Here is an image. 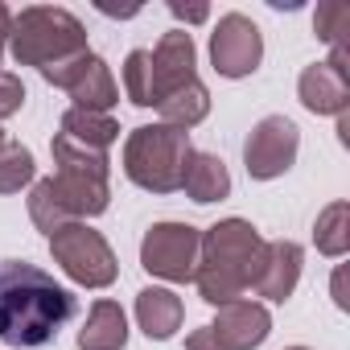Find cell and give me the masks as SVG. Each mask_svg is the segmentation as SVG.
I'll list each match as a JSON object with an SVG mask.
<instances>
[{
	"instance_id": "5",
	"label": "cell",
	"mask_w": 350,
	"mask_h": 350,
	"mask_svg": "<svg viewBox=\"0 0 350 350\" xmlns=\"http://www.w3.org/2000/svg\"><path fill=\"white\" fill-rule=\"evenodd\" d=\"M190 152H194L190 132L169 124H144V128H132L124 144V173L148 194H173L182 190Z\"/></svg>"
},
{
	"instance_id": "25",
	"label": "cell",
	"mask_w": 350,
	"mask_h": 350,
	"mask_svg": "<svg viewBox=\"0 0 350 350\" xmlns=\"http://www.w3.org/2000/svg\"><path fill=\"white\" fill-rule=\"evenodd\" d=\"M186 350H227V346L215 338V329H211V325H198V329L186 338Z\"/></svg>"
},
{
	"instance_id": "4",
	"label": "cell",
	"mask_w": 350,
	"mask_h": 350,
	"mask_svg": "<svg viewBox=\"0 0 350 350\" xmlns=\"http://www.w3.org/2000/svg\"><path fill=\"white\" fill-rule=\"evenodd\" d=\"M9 50L21 66H58L75 54L87 50V29L75 13L54 9V5H29L21 13H13V29H9Z\"/></svg>"
},
{
	"instance_id": "16",
	"label": "cell",
	"mask_w": 350,
	"mask_h": 350,
	"mask_svg": "<svg viewBox=\"0 0 350 350\" xmlns=\"http://www.w3.org/2000/svg\"><path fill=\"white\" fill-rule=\"evenodd\" d=\"M182 317H186V309H182L178 293H169V288L136 293V321L148 338H157V342L173 338V329H182Z\"/></svg>"
},
{
	"instance_id": "2",
	"label": "cell",
	"mask_w": 350,
	"mask_h": 350,
	"mask_svg": "<svg viewBox=\"0 0 350 350\" xmlns=\"http://www.w3.org/2000/svg\"><path fill=\"white\" fill-rule=\"evenodd\" d=\"M75 309H79L75 293L62 288L38 264L29 260L0 264V342L21 350L46 346L75 317Z\"/></svg>"
},
{
	"instance_id": "9",
	"label": "cell",
	"mask_w": 350,
	"mask_h": 350,
	"mask_svg": "<svg viewBox=\"0 0 350 350\" xmlns=\"http://www.w3.org/2000/svg\"><path fill=\"white\" fill-rule=\"evenodd\" d=\"M297 148H301V128L288 116H264L243 144V165L256 182H272L293 169Z\"/></svg>"
},
{
	"instance_id": "20",
	"label": "cell",
	"mask_w": 350,
	"mask_h": 350,
	"mask_svg": "<svg viewBox=\"0 0 350 350\" xmlns=\"http://www.w3.org/2000/svg\"><path fill=\"white\" fill-rule=\"evenodd\" d=\"M313 243H317V252L321 256H346L350 252V202H329L321 215H317V223H313Z\"/></svg>"
},
{
	"instance_id": "21",
	"label": "cell",
	"mask_w": 350,
	"mask_h": 350,
	"mask_svg": "<svg viewBox=\"0 0 350 350\" xmlns=\"http://www.w3.org/2000/svg\"><path fill=\"white\" fill-rule=\"evenodd\" d=\"M33 152L17 140H0V194H21V186L33 182Z\"/></svg>"
},
{
	"instance_id": "24",
	"label": "cell",
	"mask_w": 350,
	"mask_h": 350,
	"mask_svg": "<svg viewBox=\"0 0 350 350\" xmlns=\"http://www.w3.org/2000/svg\"><path fill=\"white\" fill-rule=\"evenodd\" d=\"M21 103H25V87H21V79L9 75V70H0V120L17 116Z\"/></svg>"
},
{
	"instance_id": "19",
	"label": "cell",
	"mask_w": 350,
	"mask_h": 350,
	"mask_svg": "<svg viewBox=\"0 0 350 350\" xmlns=\"http://www.w3.org/2000/svg\"><path fill=\"white\" fill-rule=\"evenodd\" d=\"M157 111H161V124L190 132L194 124L206 120V111H211V91H206L202 83H190V87H182L178 95H169L165 103H157Z\"/></svg>"
},
{
	"instance_id": "7",
	"label": "cell",
	"mask_w": 350,
	"mask_h": 350,
	"mask_svg": "<svg viewBox=\"0 0 350 350\" xmlns=\"http://www.w3.org/2000/svg\"><path fill=\"white\" fill-rule=\"evenodd\" d=\"M198 247H202L198 227H190V223H157L140 239V268L161 276V280L186 284V280H194Z\"/></svg>"
},
{
	"instance_id": "30",
	"label": "cell",
	"mask_w": 350,
	"mask_h": 350,
	"mask_svg": "<svg viewBox=\"0 0 350 350\" xmlns=\"http://www.w3.org/2000/svg\"><path fill=\"white\" fill-rule=\"evenodd\" d=\"M288 350H309V346H288Z\"/></svg>"
},
{
	"instance_id": "18",
	"label": "cell",
	"mask_w": 350,
	"mask_h": 350,
	"mask_svg": "<svg viewBox=\"0 0 350 350\" xmlns=\"http://www.w3.org/2000/svg\"><path fill=\"white\" fill-rule=\"evenodd\" d=\"M58 132H62V136H70L75 144H87V148L107 152V148L116 144V136H120V124H116L111 116H103V111L70 107V111L62 116V128H58Z\"/></svg>"
},
{
	"instance_id": "28",
	"label": "cell",
	"mask_w": 350,
	"mask_h": 350,
	"mask_svg": "<svg viewBox=\"0 0 350 350\" xmlns=\"http://www.w3.org/2000/svg\"><path fill=\"white\" fill-rule=\"evenodd\" d=\"M9 29H13V13L0 5V58H5V46H9Z\"/></svg>"
},
{
	"instance_id": "29",
	"label": "cell",
	"mask_w": 350,
	"mask_h": 350,
	"mask_svg": "<svg viewBox=\"0 0 350 350\" xmlns=\"http://www.w3.org/2000/svg\"><path fill=\"white\" fill-rule=\"evenodd\" d=\"M338 140H342V144H350V107L338 116Z\"/></svg>"
},
{
	"instance_id": "27",
	"label": "cell",
	"mask_w": 350,
	"mask_h": 350,
	"mask_svg": "<svg viewBox=\"0 0 350 350\" xmlns=\"http://www.w3.org/2000/svg\"><path fill=\"white\" fill-rule=\"evenodd\" d=\"M334 305H338V309L350 305V297H346V268H342V264L334 268Z\"/></svg>"
},
{
	"instance_id": "13",
	"label": "cell",
	"mask_w": 350,
	"mask_h": 350,
	"mask_svg": "<svg viewBox=\"0 0 350 350\" xmlns=\"http://www.w3.org/2000/svg\"><path fill=\"white\" fill-rule=\"evenodd\" d=\"M215 338L227 346V350H256L264 338H268V329H272V317H268V309L260 305V301H227V305H219V317H215Z\"/></svg>"
},
{
	"instance_id": "11",
	"label": "cell",
	"mask_w": 350,
	"mask_h": 350,
	"mask_svg": "<svg viewBox=\"0 0 350 350\" xmlns=\"http://www.w3.org/2000/svg\"><path fill=\"white\" fill-rule=\"evenodd\" d=\"M297 95L313 116H342L350 107V50L338 46V50H329L325 62L305 66Z\"/></svg>"
},
{
	"instance_id": "31",
	"label": "cell",
	"mask_w": 350,
	"mask_h": 350,
	"mask_svg": "<svg viewBox=\"0 0 350 350\" xmlns=\"http://www.w3.org/2000/svg\"><path fill=\"white\" fill-rule=\"evenodd\" d=\"M0 140H5V132H0Z\"/></svg>"
},
{
	"instance_id": "22",
	"label": "cell",
	"mask_w": 350,
	"mask_h": 350,
	"mask_svg": "<svg viewBox=\"0 0 350 350\" xmlns=\"http://www.w3.org/2000/svg\"><path fill=\"white\" fill-rule=\"evenodd\" d=\"M313 33H317L329 50L346 46V33H350V5H346V0H325V5H317V13H313Z\"/></svg>"
},
{
	"instance_id": "10",
	"label": "cell",
	"mask_w": 350,
	"mask_h": 350,
	"mask_svg": "<svg viewBox=\"0 0 350 350\" xmlns=\"http://www.w3.org/2000/svg\"><path fill=\"white\" fill-rule=\"evenodd\" d=\"M211 62L223 79H247L256 75V66L264 62V38L260 25L243 13H227L219 17L215 33H211Z\"/></svg>"
},
{
	"instance_id": "12",
	"label": "cell",
	"mask_w": 350,
	"mask_h": 350,
	"mask_svg": "<svg viewBox=\"0 0 350 350\" xmlns=\"http://www.w3.org/2000/svg\"><path fill=\"white\" fill-rule=\"evenodd\" d=\"M198 50H194V38L186 29H169L157 50L148 54V83H152V107L165 103L169 95H178L182 87L198 83Z\"/></svg>"
},
{
	"instance_id": "6",
	"label": "cell",
	"mask_w": 350,
	"mask_h": 350,
	"mask_svg": "<svg viewBox=\"0 0 350 350\" xmlns=\"http://www.w3.org/2000/svg\"><path fill=\"white\" fill-rule=\"evenodd\" d=\"M50 252H54V264H62V272L83 288H107L116 280V272H120L111 243L87 223L58 227L50 235Z\"/></svg>"
},
{
	"instance_id": "15",
	"label": "cell",
	"mask_w": 350,
	"mask_h": 350,
	"mask_svg": "<svg viewBox=\"0 0 350 350\" xmlns=\"http://www.w3.org/2000/svg\"><path fill=\"white\" fill-rule=\"evenodd\" d=\"M182 190L198 202V206H206V202H219V198H227L231 194V173H227V165L215 157V152H190V161H186V173H182Z\"/></svg>"
},
{
	"instance_id": "3",
	"label": "cell",
	"mask_w": 350,
	"mask_h": 350,
	"mask_svg": "<svg viewBox=\"0 0 350 350\" xmlns=\"http://www.w3.org/2000/svg\"><path fill=\"white\" fill-rule=\"evenodd\" d=\"M264 247L268 239L247 219H223L211 231H202L198 268H194L198 297L215 309L227 301H239L264 268Z\"/></svg>"
},
{
	"instance_id": "8",
	"label": "cell",
	"mask_w": 350,
	"mask_h": 350,
	"mask_svg": "<svg viewBox=\"0 0 350 350\" xmlns=\"http://www.w3.org/2000/svg\"><path fill=\"white\" fill-rule=\"evenodd\" d=\"M42 79L62 87L75 99V107H83V111H103L107 116L116 107V99H120V87H116L107 62L99 54H91V50H83V54H75V58H66L58 66H46Z\"/></svg>"
},
{
	"instance_id": "26",
	"label": "cell",
	"mask_w": 350,
	"mask_h": 350,
	"mask_svg": "<svg viewBox=\"0 0 350 350\" xmlns=\"http://www.w3.org/2000/svg\"><path fill=\"white\" fill-rule=\"evenodd\" d=\"M169 13L178 17V21H186V25H202V21L211 17L206 5H190V9H186V5H169Z\"/></svg>"
},
{
	"instance_id": "14",
	"label": "cell",
	"mask_w": 350,
	"mask_h": 350,
	"mask_svg": "<svg viewBox=\"0 0 350 350\" xmlns=\"http://www.w3.org/2000/svg\"><path fill=\"white\" fill-rule=\"evenodd\" d=\"M301 260H305V252L297 243H288V239L268 243L264 247V268H260V276H256L252 288L260 297H268V301H288L293 288H297V280H301Z\"/></svg>"
},
{
	"instance_id": "23",
	"label": "cell",
	"mask_w": 350,
	"mask_h": 350,
	"mask_svg": "<svg viewBox=\"0 0 350 350\" xmlns=\"http://www.w3.org/2000/svg\"><path fill=\"white\" fill-rule=\"evenodd\" d=\"M124 91L136 107H152V83H148V50H132L124 62Z\"/></svg>"
},
{
	"instance_id": "1",
	"label": "cell",
	"mask_w": 350,
	"mask_h": 350,
	"mask_svg": "<svg viewBox=\"0 0 350 350\" xmlns=\"http://www.w3.org/2000/svg\"><path fill=\"white\" fill-rule=\"evenodd\" d=\"M54 178L33 182L29 190V219L38 231L54 235L66 223H87L111 206V186H107V152L75 144L70 136H54Z\"/></svg>"
},
{
	"instance_id": "17",
	"label": "cell",
	"mask_w": 350,
	"mask_h": 350,
	"mask_svg": "<svg viewBox=\"0 0 350 350\" xmlns=\"http://www.w3.org/2000/svg\"><path fill=\"white\" fill-rule=\"evenodd\" d=\"M128 342V317L116 301H95L83 329H79V350H124Z\"/></svg>"
}]
</instances>
